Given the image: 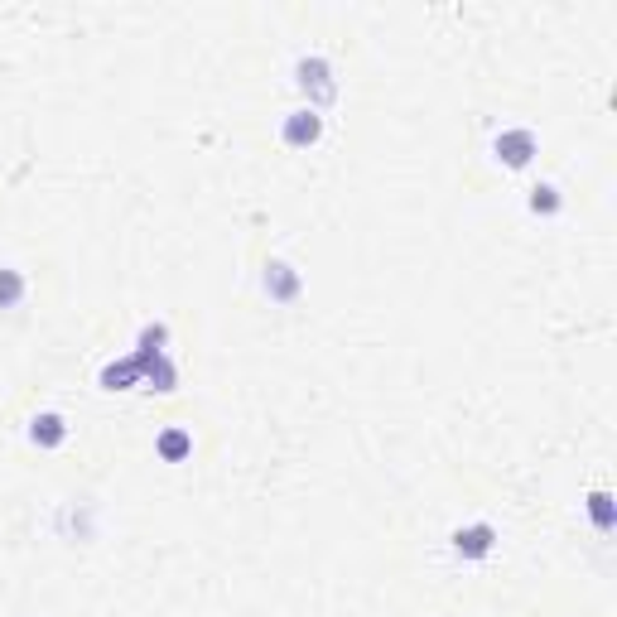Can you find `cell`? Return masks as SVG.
Wrapping results in <instances>:
<instances>
[{"mask_svg": "<svg viewBox=\"0 0 617 617\" xmlns=\"http://www.w3.org/2000/svg\"><path fill=\"white\" fill-rule=\"evenodd\" d=\"M589 516H593V526H598L603 536H613L617 516H613V492H608V487H598V492H589Z\"/></svg>", "mask_w": 617, "mask_h": 617, "instance_id": "obj_10", "label": "cell"}, {"mask_svg": "<svg viewBox=\"0 0 617 617\" xmlns=\"http://www.w3.org/2000/svg\"><path fill=\"white\" fill-rule=\"evenodd\" d=\"M266 295L275 299V304H295L299 290H304V280H299V270L295 266H285V261H270L266 266Z\"/></svg>", "mask_w": 617, "mask_h": 617, "instance_id": "obj_5", "label": "cell"}, {"mask_svg": "<svg viewBox=\"0 0 617 617\" xmlns=\"http://www.w3.org/2000/svg\"><path fill=\"white\" fill-rule=\"evenodd\" d=\"M164 343H169V328H164V323H145V328H140V348H135V357H160Z\"/></svg>", "mask_w": 617, "mask_h": 617, "instance_id": "obj_12", "label": "cell"}, {"mask_svg": "<svg viewBox=\"0 0 617 617\" xmlns=\"http://www.w3.org/2000/svg\"><path fill=\"white\" fill-rule=\"evenodd\" d=\"M97 381H102V391H131V386L145 381V362L131 352V357H121V362H107Z\"/></svg>", "mask_w": 617, "mask_h": 617, "instance_id": "obj_7", "label": "cell"}, {"mask_svg": "<svg viewBox=\"0 0 617 617\" xmlns=\"http://www.w3.org/2000/svg\"><path fill=\"white\" fill-rule=\"evenodd\" d=\"M492 150H497V160L507 164V169H526L540 155V140L531 126H507V131L492 140Z\"/></svg>", "mask_w": 617, "mask_h": 617, "instance_id": "obj_2", "label": "cell"}, {"mask_svg": "<svg viewBox=\"0 0 617 617\" xmlns=\"http://www.w3.org/2000/svg\"><path fill=\"white\" fill-rule=\"evenodd\" d=\"M68 439V420L58 415V410H39L34 420H29V444L34 449H58Z\"/></svg>", "mask_w": 617, "mask_h": 617, "instance_id": "obj_6", "label": "cell"}, {"mask_svg": "<svg viewBox=\"0 0 617 617\" xmlns=\"http://www.w3.org/2000/svg\"><path fill=\"white\" fill-rule=\"evenodd\" d=\"M280 140H285L290 150H309V145H319L323 140V111H314V107L290 111V116L280 121Z\"/></svg>", "mask_w": 617, "mask_h": 617, "instance_id": "obj_3", "label": "cell"}, {"mask_svg": "<svg viewBox=\"0 0 617 617\" xmlns=\"http://www.w3.org/2000/svg\"><path fill=\"white\" fill-rule=\"evenodd\" d=\"M29 295V285H25V275L15 266H0V309H20Z\"/></svg>", "mask_w": 617, "mask_h": 617, "instance_id": "obj_9", "label": "cell"}, {"mask_svg": "<svg viewBox=\"0 0 617 617\" xmlns=\"http://www.w3.org/2000/svg\"><path fill=\"white\" fill-rule=\"evenodd\" d=\"M295 82L309 92V107L323 111L333 97H338V82H333V68H328V58L319 54H309V58H299L295 63Z\"/></svg>", "mask_w": 617, "mask_h": 617, "instance_id": "obj_1", "label": "cell"}, {"mask_svg": "<svg viewBox=\"0 0 617 617\" xmlns=\"http://www.w3.org/2000/svg\"><path fill=\"white\" fill-rule=\"evenodd\" d=\"M155 454H160L164 463H184V458L193 454V430H188V425H164V430L155 434Z\"/></svg>", "mask_w": 617, "mask_h": 617, "instance_id": "obj_8", "label": "cell"}, {"mask_svg": "<svg viewBox=\"0 0 617 617\" xmlns=\"http://www.w3.org/2000/svg\"><path fill=\"white\" fill-rule=\"evenodd\" d=\"M560 208H564V198H560V188H555V184H536V188H531V213L555 217Z\"/></svg>", "mask_w": 617, "mask_h": 617, "instance_id": "obj_11", "label": "cell"}, {"mask_svg": "<svg viewBox=\"0 0 617 617\" xmlns=\"http://www.w3.org/2000/svg\"><path fill=\"white\" fill-rule=\"evenodd\" d=\"M492 545H497V526H492V521H473V526H458L454 531L458 560H487Z\"/></svg>", "mask_w": 617, "mask_h": 617, "instance_id": "obj_4", "label": "cell"}]
</instances>
